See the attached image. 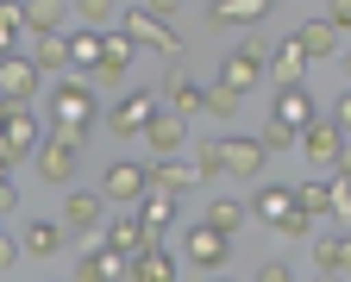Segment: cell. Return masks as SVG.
I'll return each instance as SVG.
<instances>
[{"instance_id":"603a6c76","label":"cell","mask_w":351,"mask_h":282,"mask_svg":"<svg viewBox=\"0 0 351 282\" xmlns=\"http://www.w3.org/2000/svg\"><path fill=\"white\" fill-rule=\"evenodd\" d=\"M132 63H138V44H132L125 32H107V57H101L95 82H125V75H132Z\"/></svg>"},{"instance_id":"2e32d148","label":"cell","mask_w":351,"mask_h":282,"mask_svg":"<svg viewBox=\"0 0 351 282\" xmlns=\"http://www.w3.org/2000/svg\"><path fill=\"white\" fill-rule=\"evenodd\" d=\"M345 145H351V138H345V132H339V126H332L326 113H320L314 126H307V132H301V151H307V157H314V163H326V169H332V163L345 157Z\"/></svg>"},{"instance_id":"d6a6232c","label":"cell","mask_w":351,"mask_h":282,"mask_svg":"<svg viewBox=\"0 0 351 282\" xmlns=\"http://www.w3.org/2000/svg\"><path fill=\"white\" fill-rule=\"evenodd\" d=\"M239 107H245V94H232L226 82H207V119L232 126V119H239Z\"/></svg>"},{"instance_id":"8992f818","label":"cell","mask_w":351,"mask_h":282,"mask_svg":"<svg viewBox=\"0 0 351 282\" xmlns=\"http://www.w3.org/2000/svg\"><path fill=\"white\" fill-rule=\"evenodd\" d=\"M226 257H232V232H219V226H207V220L182 232V263L219 276V270H226Z\"/></svg>"},{"instance_id":"f6af8a7d","label":"cell","mask_w":351,"mask_h":282,"mask_svg":"<svg viewBox=\"0 0 351 282\" xmlns=\"http://www.w3.org/2000/svg\"><path fill=\"white\" fill-rule=\"evenodd\" d=\"M314 282H345V276H326V270H320V276H314Z\"/></svg>"},{"instance_id":"ac0fdd59","label":"cell","mask_w":351,"mask_h":282,"mask_svg":"<svg viewBox=\"0 0 351 282\" xmlns=\"http://www.w3.org/2000/svg\"><path fill=\"white\" fill-rule=\"evenodd\" d=\"M75 169H82L75 145H63V138H44V145H38V176L44 182H75Z\"/></svg>"},{"instance_id":"74e56055","label":"cell","mask_w":351,"mask_h":282,"mask_svg":"<svg viewBox=\"0 0 351 282\" xmlns=\"http://www.w3.org/2000/svg\"><path fill=\"white\" fill-rule=\"evenodd\" d=\"M301 232H314V213H301V207H295V213L276 226V239H301Z\"/></svg>"},{"instance_id":"f1b7e54d","label":"cell","mask_w":351,"mask_h":282,"mask_svg":"<svg viewBox=\"0 0 351 282\" xmlns=\"http://www.w3.org/2000/svg\"><path fill=\"white\" fill-rule=\"evenodd\" d=\"M69 57H75L82 75H95L101 57H107V32H69Z\"/></svg>"},{"instance_id":"e575fe53","label":"cell","mask_w":351,"mask_h":282,"mask_svg":"<svg viewBox=\"0 0 351 282\" xmlns=\"http://www.w3.org/2000/svg\"><path fill=\"white\" fill-rule=\"evenodd\" d=\"M195 169H201V182L226 176V138H201V145H195Z\"/></svg>"},{"instance_id":"7c38bea8","label":"cell","mask_w":351,"mask_h":282,"mask_svg":"<svg viewBox=\"0 0 351 282\" xmlns=\"http://www.w3.org/2000/svg\"><path fill=\"white\" fill-rule=\"evenodd\" d=\"M125 270H132V257H119V251L101 239V245H82V257H75V276H69V282H119Z\"/></svg>"},{"instance_id":"83f0119b","label":"cell","mask_w":351,"mask_h":282,"mask_svg":"<svg viewBox=\"0 0 351 282\" xmlns=\"http://www.w3.org/2000/svg\"><path fill=\"white\" fill-rule=\"evenodd\" d=\"M295 38H301V51L314 57V63L320 57H339V25L332 19H307V25H295Z\"/></svg>"},{"instance_id":"9a60e30c","label":"cell","mask_w":351,"mask_h":282,"mask_svg":"<svg viewBox=\"0 0 351 282\" xmlns=\"http://www.w3.org/2000/svg\"><path fill=\"white\" fill-rule=\"evenodd\" d=\"M307 63H314V57H307V51H301V38L289 32V38H276V51H270V82H276V88H301Z\"/></svg>"},{"instance_id":"1f68e13d","label":"cell","mask_w":351,"mask_h":282,"mask_svg":"<svg viewBox=\"0 0 351 282\" xmlns=\"http://www.w3.org/2000/svg\"><path fill=\"white\" fill-rule=\"evenodd\" d=\"M32 25H25V0H7V7H0V51H19V38H25Z\"/></svg>"},{"instance_id":"7bdbcfd3","label":"cell","mask_w":351,"mask_h":282,"mask_svg":"<svg viewBox=\"0 0 351 282\" xmlns=\"http://www.w3.org/2000/svg\"><path fill=\"white\" fill-rule=\"evenodd\" d=\"M145 7H151L157 19H176V13H182V0H145Z\"/></svg>"},{"instance_id":"5bb4252c","label":"cell","mask_w":351,"mask_h":282,"mask_svg":"<svg viewBox=\"0 0 351 282\" xmlns=\"http://www.w3.org/2000/svg\"><path fill=\"white\" fill-rule=\"evenodd\" d=\"M101 239H107V245H113L119 257H138V251H151V245H163V239H157V232H151V226H145L138 213H132V207H125L119 220H107V232H101Z\"/></svg>"},{"instance_id":"e0dca14e","label":"cell","mask_w":351,"mask_h":282,"mask_svg":"<svg viewBox=\"0 0 351 282\" xmlns=\"http://www.w3.org/2000/svg\"><path fill=\"white\" fill-rule=\"evenodd\" d=\"M270 119H282V126H295V132H307V126L320 119V107H314V94H307V82H301V88H276Z\"/></svg>"},{"instance_id":"8d00e7d4","label":"cell","mask_w":351,"mask_h":282,"mask_svg":"<svg viewBox=\"0 0 351 282\" xmlns=\"http://www.w3.org/2000/svg\"><path fill=\"white\" fill-rule=\"evenodd\" d=\"M257 138H263V151H270V157H282V151H295V138H301V132H295V126H282V119H263V132H257Z\"/></svg>"},{"instance_id":"4dcf8cb0","label":"cell","mask_w":351,"mask_h":282,"mask_svg":"<svg viewBox=\"0 0 351 282\" xmlns=\"http://www.w3.org/2000/svg\"><path fill=\"white\" fill-rule=\"evenodd\" d=\"M245 220H251V201H239V195H219L207 207V226H219V232H239Z\"/></svg>"},{"instance_id":"60d3db41","label":"cell","mask_w":351,"mask_h":282,"mask_svg":"<svg viewBox=\"0 0 351 282\" xmlns=\"http://www.w3.org/2000/svg\"><path fill=\"white\" fill-rule=\"evenodd\" d=\"M25 257V239H13V232H7V239H0V270H13Z\"/></svg>"},{"instance_id":"4316f807","label":"cell","mask_w":351,"mask_h":282,"mask_svg":"<svg viewBox=\"0 0 351 282\" xmlns=\"http://www.w3.org/2000/svg\"><path fill=\"white\" fill-rule=\"evenodd\" d=\"M69 13H75L69 0H25V25H32L38 38H51V32H63V25H69Z\"/></svg>"},{"instance_id":"ba28073f","label":"cell","mask_w":351,"mask_h":282,"mask_svg":"<svg viewBox=\"0 0 351 282\" xmlns=\"http://www.w3.org/2000/svg\"><path fill=\"white\" fill-rule=\"evenodd\" d=\"M270 7H276V0H207V25L213 32H257L263 19H270Z\"/></svg>"},{"instance_id":"d6986e66","label":"cell","mask_w":351,"mask_h":282,"mask_svg":"<svg viewBox=\"0 0 351 282\" xmlns=\"http://www.w3.org/2000/svg\"><path fill=\"white\" fill-rule=\"evenodd\" d=\"M132 282H176L182 276V257H176L169 245H151V251H138L132 257V270H125Z\"/></svg>"},{"instance_id":"cb8c5ba5","label":"cell","mask_w":351,"mask_h":282,"mask_svg":"<svg viewBox=\"0 0 351 282\" xmlns=\"http://www.w3.org/2000/svg\"><path fill=\"white\" fill-rule=\"evenodd\" d=\"M314 270L351 276V232H320V239H314Z\"/></svg>"},{"instance_id":"7dc6e473","label":"cell","mask_w":351,"mask_h":282,"mask_svg":"<svg viewBox=\"0 0 351 282\" xmlns=\"http://www.w3.org/2000/svg\"><path fill=\"white\" fill-rule=\"evenodd\" d=\"M213 282H226V276H213Z\"/></svg>"},{"instance_id":"52a82bcc","label":"cell","mask_w":351,"mask_h":282,"mask_svg":"<svg viewBox=\"0 0 351 282\" xmlns=\"http://www.w3.org/2000/svg\"><path fill=\"white\" fill-rule=\"evenodd\" d=\"M101 195H107L113 207H138V201L151 195V163H132V157L107 163V176H101Z\"/></svg>"},{"instance_id":"7402d4cb","label":"cell","mask_w":351,"mask_h":282,"mask_svg":"<svg viewBox=\"0 0 351 282\" xmlns=\"http://www.w3.org/2000/svg\"><path fill=\"white\" fill-rule=\"evenodd\" d=\"M19 239H25V257H38V263H44V257H57V251L69 245V226H63V220H32Z\"/></svg>"},{"instance_id":"f546056e","label":"cell","mask_w":351,"mask_h":282,"mask_svg":"<svg viewBox=\"0 0 351 282\" xmlns=\"http://www.w3.org/2000/svg\"><path fill=\"white\" fill-rule=\"evenodd\" d=\"M38 69L44 75H63V69H75V57H69V32H51V38H38Z\"/></svg>"},{"instance_id":"ab89813d","label":"cell","mask_w":351,"mask_h":282,"mask_svg":"<svg viewBox=\"0 0 351 282\" xmlns=\"http://www.w3.org/2000/svg\"><path fill=\"white\" fill-rule=\"evenodd\" d=\"M326 119H332V126H339V132L351 138V88H345V94H339V101H332V113H326Z\"/></svg>"},{"instance_id":"836d02e7","label":"cell","mask_w":351,"mask_h":282,"mask_svg":"<svg viewBox=\"0 0 351 282\" xmlns=\"http://www.w3.org/2000/svg\"><path fill=\"white\" fill-rule=\"evenodd\" d=\"M295 201H301V213L332 220V182H295Z\"/></svg>"},{"instance_id":"30bf717a","label":"cell","mask_w":351,"mask_h":282,"mask_svg":"<svg viewBox=\"0 0 351 282\" xmlns=\"http://www.w3.org/2000/svg\"><path fill=\"white\" fill-rule=\"evenodd\" d=\"M163 107H169V113H182V119L207 113V82H195V75L182 69V57H176L169 75H163Z\"/></svg>"},{"instance_id":"ee69618b","label":"cell","mask_w":351,"mask_h":282,"mask_svg":"<svg viewBox=\"0 0 351 282\" xmlns=\"http://www.w3.org/2000/svg\"><path fill=\"white\" fill-rule=\"evenodd\" d=\"M332 176H339V182H351V145H345V157L332 163Z\"/></svg>"},{"instance_id":"44dd1931","label":"cell","mask_w":351,"mask_h":282,"mask_svg":"<svg viewBox=\"0 0 351 282\" xmlns=\"http://www.w3.org/2000/svg\"><path fill=\"white\" fill-rule=\"evenodd\" d=\"M182 138H189V119L163 107V113L151 119V132H145V145H151V157L163 163V157H176V151H182Z\"/></svg>"},{"instance_id":"484cf974","label":"cell","mask_w":351,"mask_h":282,"mask_svg":"<svg viewBox=\"0 0 351 282\" xmlns=\"http://www.w3.org/2000/svg\"><path fill=\"white\" fill-rule=\"evenodd\" d=\"M132 213H138V220L157 232V239H163V232H176V213H182V201H176V195H163V188H151V195L132 207Z\"/></svg>"},{"instance_id":"5b68a950","label":"cell","mask_w":351,"mask_h":282,"mask_svg":"<svg viewBox=\"0 0 351 282\" xmlns=\"http://www.w3.org/2000/svg\"><path fill=\"white\" fill-rule=\"evenodd\" d=\"M63 226H69L75 245H101V232H107V195H101V188H69Z\"/></svg>"},{"instance_id":"4fadbf2b","label":"cell","mask_w":351,"mask_h":282,"mask_svg":"<svg viewBox=\"0 0 351 282\" xmlns=\"http://www.w3.org/2000/svg\"><path fill=\"white\" fill-rule=\"evenodd\" d=\"M263 163H270V151H263L257 132H245V138L232 132V138H226V176H232V182H257Z\"/></svg>"},{"instance_id":"3957f363","label":"cell","mask_w":351,"mask_h":282,"mask_svg":"<svg viewBox=\"0 0 351 282\" xmlns=\"http://www.w3.org/2000/svg\"><path fill=\"white\" fill-rule=\"evenodd\" d=\"M157 113H163V88H125L119 101L107 107V132L113 138H145Z\"/></svg>"},{"instance_id":"f35d334b","label":"cell","mask_w":351,"mask_h":282,"mask_svg":"<svg viewBox=\"0 0 351 282\" xmlns=\"http://www.w3.org/2000/svg\"><path fill=\"white\" fill-rule=\"evenodd\" d=\"M251 282H295V270L282 263V257H270V263H257V276Z\"/></svg>"},{"instance_id":"bcb514c9","label":"cell","mask_w":351,"mask_h":282,"mask_svg":"<svg viewBox=\"0 0 351 282\" xmlns=\"http://www.w3.org/2000/svg\"><path fill=\"white\" fill-rule=\"evenodd\" d=\"M345 69H351V44H345Z\"/></svg>"},{"instance_id":"7a4b0ae2","label":"cell","mask_w":351,"mask_h":282,"mask_svg":"<svg viewBox=\"0 0 351 282\" xmlns=\"http://www.w3.org/2000/svg\"><path fill=\"white\" fill-rule=\"evenodd\" d=\"M119 32L138 44V51H157V57H182V32H176V19H157L151 7H125L119 13Z\"/></svg>"},{"instance_id":"6da1fadb","label":"cell","mask_w":351,"mask_h":282,"mask_svg":"<svg viewBox=\"0 0 351 282\" xmlns=\"http://www.w3.org/2000/svg\"><path fill=\"white\" fill-rule=\"evenodd\" d=\"M44 113H51V132L44 138H63V145H88V132H95L101 119V101H95V75H69L51 88V101H44Z\"/></svg>"},{"instance_id":"277c9868","label":"cell","mask_w":351,"mask_h":282,"mask_svg":"<svg viewBox=\"0 0 351 282\" xmlns=\"http://www.w3.org/2000/svg\"><path fill=\"white\" fill-rule=\"evenodd\" d=\"M263 75H270V51H263V38L251 32L245 44H232V51L219 57V75H213V82H226L232 94H251Z\"/></svg>"},{"instance_id":"d590c367","label":"cell","mask_w":351,"mask_h":282,"mask_svg":"<svg viewBox=\"0 0 351 282\" xmlns=\"http://www.w3.org/2000/svg\"><path fill=\"white\" fill-rule=\"evenodd\" d=\"M119 0H75V19L88 25V32H101V25H119Z\"/></svg>"},{"instance_id":"ffe728a7","label":"cell","mask_w":351,"mask_h":282,"mask_svg":"<svg viewBox=\"0 0 351 282\" xmlns=\"http://www.w3.org/2000/svg\"><path fill=\"white\" fill-rule=\"evenodd\" d=\"M295 207H301V201H295V188H282V182H263L257 195H251V213H257L263 226H270V232H276V226H282Z\"/></svg>"},{"instance_id":"9c48e42d","label":"cell","mask_w":351,"mask_h":282,"mask_svg":"<svg viewBox=\"0 0 351 282\" xmlns=\"http://www.w3.org/2000/svg\"><path fill=\"white\" fill-rule=\"evenodd\" d=\"M44 88V69H38V57H25V51H13L7 63H0V94H7V107H32V94Z\"/></svg>"},{"instance_id":"b9f144b4","label":"cell","mask_w":351,"mask_h":282,"mask_svg":"<svg viewBox=\"0 0 351 282\" xmlns=\"http://www.w3.org/2000/svg\"><path fill=\"white\" fill-rule=\"evenodd\" d=\"M326 19H332L339 32H351V0H326Z\"/></svg>"},{"instance_id":"8fae6325","label":"cell","mask_w":351,"mask_h":282,"mask_svg":"<svg viewBox=\"0 0 351 282\" xmlns=\"http://www.w3.org/2000/svg\"><path fill=\"white\" fill-rule=\"evenodd\" d=\"M32 145H38V113H32V107H7V132H0V169H19Z\"/></svg>"},{"instance_id":"d4e9b609","label":"cell","mask_w":351,"mask_h":282,"mask_svg":"<svg viewBox=\"0 0 351 282\" xmlns=\"http://www.w3.org/2000/svg\"><path fill=\"white\" fill-rule=\"evenodd\" d=\"M195 182H201V169H195V163H182V157H163V163H151V188H163V195H176V201H182Z\"/></svg>"}]
</instances>
